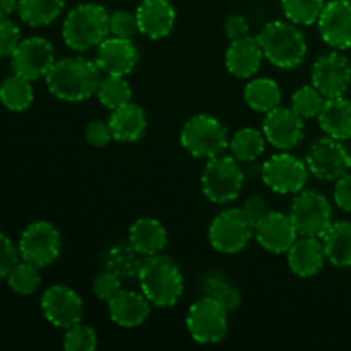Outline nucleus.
<instances>
[{"label":"nucleus","instance_id":"obj_8","mask_svg":"<svg viewBox=\"0 0 351 351\" xmlns=\"http://www.w3.org/2000/svg\"><path fill=\"white\" fill-rule=\"evenodd\" d=\"M290 218L300 237L322 239L332 225V209L321 192L300 191L291 201Z\"/></svg>","mask_w":351,"mask_h":351},{"label":"nucleus","instance_id":"obj_3","mask_svg":"<svg viewBox=\"0 0 351 351\" xmlns=\"http://www.w3.org/2000/svg\"><path fill=\"white\" fill-rule=\"evenodd\" d=\"M110 34V14L98 3H79L67 14L62 36L71 50L88 51Z\"/></svg>","mask_w":351,"mask_h":351},{"label":"nucleus","instance_id":"obj_10","mask_svg":"<svg viewBox=\"0 0 351 351\" xmlns=\"http://www.w3.org/2000/svg\"><path fill=\"white\" fill-rule=\"evenodd\" d=\"M62 239L57 226L50 221H34L23 232L19 240V254L23 261L36 267H47L60 254Z\"/></svg>","mask_w":351,"mask_h":351},{"label":"nucleus","instance_id":"obj_42","mask_svg":"<svg viewBox=\"0 0 351 351\" xmlns=\"http://www.w3.org/2000/svg\"><path fill=\"white\" fill-rule=\"evenodd\" d=\"M113 139L112 129H110L108 122L103 120H93L86 127V141L95 147H103Z\"/></svg>","mask_w":351,"mask_h":351},{"label":"nucleus","instance_id":"obj_11","mask_svg":"<svg viewBox=\"0 0 351 351\" xmlns=\"http://www.w3.org/2000/svg\"><path fill=\"white\" fill-rule=\"evenodd\" d=\"M307 163L287 151L274 154L263 163V182L278 194H298L308 180Z\"/></svg>","mask_w":351,"mask_h":351},{"label":"nucleus","instance_id":"obj_14","mask_svg":"<svg viewBox=\"0 0 351 351\" xmlns=\"http://www.w3.org/2000/svg\"><path fill=\"white\" fill-rule=\"evenodd\" d=\"M351 84V64L339 51H329L312 67V86L324 98L345 96Z\"/></svg>","mask_w":351,"mask_h":351},{"label":"nucleus","instance_id":"obj_31","mask_svg":"<svg viewBox=\"0 0 351 351\" xmlns=\"http://www.w3.org/2000/svg\"><path fill=\"white\" fill-rule=\"evenodd\" d=\"M264 144L266 137L263 132L252 127H245L233 134L228 147L232 149V156L240 163H252L264 153Z\"/></svg>","mask_w":351,"mask_h":351},{"label":"nucleus","instance_id":"obj_15","mask_svg":"<svg viewBox=\"0 0 351 351\" xmlns=\"http://www.w3.org/2000/svg\"><path fill=\"white\" fill-rule=\"evenodd\" d=\"M41 311L55 328L69 329L82 319V300L72 288L55 285L41 297Z\"/></svg>","mask_w":351,"mask_h":351},{"label":"nucleus","instance_id":"obj_37","mask_svg":"<svg viewBox=\"0 0 351 351\" xmlns=\"http://www.w3.org/2000/svg\"><path fill=\"white\" fill-rule=\"evenodd\" d=\"M98 346L96 331L88 324L71 326L64 336V348L67 351H93Z\"/></svg>","mask_w":351,"mask_h":351},{"label":"nucleus","instance_id":"obj_1","mask_svg":"<svg viewBox=\"0 0 351 351\" xmlns=\"http://www.w3.org/2000/svg\"><path fill=\"white\" fill-rule=\"evenodd\" d=\"M101 71L96 60L67 57L55 62L47 74V86L53 96L64 101H84L96 95Z\"/></svg>","mask_w":351,"mask_h":351},{"label":"nucleus","instance_id":"obj_27","mask_svg":"<svg viewBox=\"0 0 351 351\" xmlns=\"http://www.w3.org/2000/svg\"><path fill=\"white\" fill-rule=\"evenodd\" d=\"M326 259L336 267H351V221L341 219L329 226L322 237Z\"/></svg>","mask_w":351,"mask_h":351},{"label":"nucleus","instance_id":"obj_24","mask_svg":"<svg viewBox=\"0 0 351 351\" xmlns=\"http://www.w3.org/2000/svg\"><path fill=\"white\" fill-rule=\"evenodd\" d=\"M113 139L119 143H134L139 141L146 132V113L136 103H127L120 108L113 110L108 119Z\"/></svg>","mask_w":351,"mask_h":351},{"label":"nucleus","instance_id":"obj_7","mask_svg":"<svg viewBox=\"0 0 351 351\" xmlns=\"http://www.w3.org/2000/svg\"><path fill=\"white\" fill-rule=\"evenodd\" d=\"M228 314L230 312L216 298L204 295L189 308V335L201 345L219 343L228 332Z\"/></svg>","mask_w":351,"mask_h":351},{"label":"nucleus","instance_id":"obj_4","mask_svg":"<svg viewBox=\"0 0 351 351\" xmlns=\"http://www.w3.org/2000/svg\"><path fill=\"white\" fill-rule=\"evenodd\" d=\"M263 53L267 60L280 69H295L307 55V41L297 24L290 21L267 23L257 34Z\"/></svg>","mask_w":351,"mask_h":351},{"label":"nucleus","instance_id":"obj_25","mask_svg":"<svg viewBox=\"0 0 351 351\" xmlns=\"http://www.w3.org/2000/svg\"><path fill=\"white\" fill-rule=\"evenodd\" d=\"M321 129L329 137L345 141L351 137V101L345 96L326 98L324 106L317 117Z\"/></svg>","mask_w":351,"mask_h":351},{"label":"nucleus","instance_id":"obj_13","mask_svg":"<svg viewBox=\"0 0 351 351\" xmlns=\"http://www.w3.org/2000/svg\"><path fill=\"white\" fill-rule=\"evenodd\" d=\"M55 48L48 40L40 36H31L21 40L16 51L10 57V67L14 74H19L29 81L47 77L55 64Z\"/></svg>","mask_w":351,"mask_h":351},{"label":"nucleus","instance_id":"obj_40","mask_svg":"<svg viewBox=\"0 0 351 351\" xmlns=\"http://www.w3.org/2000/svg\"><path fill=\"white\" fill-rule=\"evenodd\" d=\"M21 43V29L7 17L0 19V58L12 57L17 45Z\"/></svg>","mask_w":351,"mask_h":351},{"label":"nucleus","instance_id":"obj_12","mask_svg":"<svg viewBox=\"0 0 351 351\" xmlns=\"http://www.w3.org/2000/svg\"><path fill=\"white\" fill-rule=\"evenodd\" d=\"M308 171L319 180H338L351 168L350 151L335 137H321L308 149L305 158Z\"/></svg>","mask_w":351,"mask_h":351},{"label":"nucleus","instance_id":"obj_6","mask_svg":"<svg viewBox=\"0 0 351 351\" xmlns=\"http://www.w3.org/2000/svg\"><path fill=\"white\" fill-rule=\"evenodd\" d=\"M243 180H245V171L240 167V161L233 156L219 154L206 163L201 175V187L209 201L216 204H226L239 197Z\"/></svg>","mask_w":351,"mask_h":351},{"label":"nucleus","instance_id":"obj_21","mask_svg":"<svg viewBox=\"0 0 351 351\" xmlns=\"http://www.w3.org/2000/svg\"><path fill=\"white\" fill-rule=\"evenodd\" d=\"M149 304L144 293L120 290L112 300H108V315L120 328H139L149 317Z\"/></svg>","mask_w":351,"mask_h":351},{"label":"nucleus","instance_id":"obj_45","mask_svg":"<svg viewBox=\"0 0 351 351\" xmlns=\"http://www.w3.org/2000/svg\"><path fill=\"white\" fill-rule=\"evenodd\" d=\"M242 209L247 215V218H249L254 225H256V223L267 213L266 201H264V197H261V195H250V197H247Z\"/></svg>","mask_w":351,"mask_h":351},{"label":"nucleus","instance_id":"obj_35","mask_svg":"<svg viewBox=\"0 0 351 351\" xmlns=\"http://www.w3.org/2000/svg\"><path fill=\"white\" fill-rule=\"evenodd\" d=\"M38 269H40V267H36L31 263H26V261L17 263L16 266L12 267V271L7 274V283H9V287L12 288L16 293L33 295L41 283V276Z\"/></svg>","mask_w":351,"mask_h":351},{"label":"nucleus","instance_id":"obj_18","mask_svg":"<svg viewBox=\"0 0 351 351\" xmlns=\"http://www.w3.org/2000/svg\"><path fill=\"white\" fill-rule=\"evenodd\" d=\"M319 33L322 40L336 50L351 48V2L331 0L319 16Z\"/></svg>","mask_w":351,"mask_h":351},{"label":"nucleus","instance_id":"obj_22","mask_svg":"<svg viewBox=\"0 0 351 351\" xmlns=\"http://www.w3.org/2000/svg\"><path fill=\"white\" fill-rule=\"evenodd\" d=\"M263 48H261L257 36H243L230 43L225 55V65L228 72L235 77L249 79L259 71L263 64Z\"/></svg>","mask_w":351,"mask_h":351},{"label":"nucleus","instance_id":"obj_19","mask_svg":"<svg viewBox=\"0 0 351 351\" xmlns=\"http://www.w3.org/2000/svg\"><path fill=\"white\" fill-rule=\"evenodd\" d=\"M95 60L99 71L105 72L106 75L125 77L136 69L139 55H137L132 40L110 36L98 45Z\"/></svg>","mask_w":351,"mask_h":351},{"label":"nucleus","instance_id":"obj_16","mask_svg":"<svg viewBox=\"0 0 351 351\" xmlns=\"http://www.w3.org/2000/svg\"><path fill=\"white\" fill-rule=\"evenodd\" d=\"M254 237L267 252L287 254L298 239V232L290 215L281 211H267L254 225Z\"/></svg>","mask_w":351,"mask_h":351},{"label":"nucleus","instance_id":"obj_38","mask_svg":"<svg viewBox=\"0 0 351 351\" xmlns=\"http://www.w3.org/2000/svg\"><path fill=\"white\" fill-rule=\"evenodd\" d=\"M139 33V24H137L136 12L120 9L110 16V34L117 38H125L132 40Z\"/></svg>","mask_w":351,"mask_h":351},{"label":"nucleus","instance_id":"obj_46","mask_svg":"<svg viewBox=\"0 0 351 351\" xmlns=\"http://www.w3.org/2000/svg\"><path fill=\"white\" fill-rule=\"evenodd\" d=\"M17 2L19 0H0V19L10 16L17 9Z\"/></svg>","mask_w":351,"mask_h":351},{"label":"nucleus","instance_id":"obj_29","mask_svg":"<svg viewBox=\"0 0 351 351\" xmlns=\"http://www.w3.org/2000/svg\"><path fill=\"white\" fill-rule=\"evenodd\" d=\"M33 86L29 79L19 74L5 77L0 84V101L10 112H24L33 103Z\"/></svg>","mask_w":351,"mask_h":351},{"label":"nucleus","instance_id":"obj_32","mask_svg":"<svg viewBox=\"0 0 351 351\" xmlns=\"http://www.w3.org/2000/svg\"><path fill=\"white\" fill-rule=\"evenodd\" d=\"M96 95H98L99 103L113 112V110L130 103L132 89L122 75H106V77H101Z\"/></svg>","mask_w":351,"mask_h":351},{"label":"nucleus","instance_id":"obj_23","mask_svg":"<svg viewBox=\"0 0 351 351\" xmlns=\"http://www.w3.org/2000/svg\"><path fill=\"white\" fill-rule=\"evenodd\" d=\"M291 273L300 278H311L322 269L326 261L324 245L315 237H300L287 252Z\"/></svg>","mask_w":351,"mask_h":351},{"label":"nucleus","instance_id":"obj_28","mask_svg":"<svg viewBox=\"0 0 351 351\" xmlns=\"http://www.w3.org/2000/svg\"><path fill=\"white\" fill-rule=\"evenodd\" d=\"M243 98L252 110L267 113L281 105V89L273 79L257 77L245 86Z\"/></svg>","mask_w":351,"mask_h":351},{"label":"nucleus","instance_id":"obj_34","mask_svg":"<svg viewBox=\"0 0 351 351\" xmlns=\"http://www.w3.org/2000/svg\"><path fill=\"white\" fill-rule=\"evenodd\" d=\"M202 290H204V295L216 298L228 312H235L242 304L240 291L230 281H226L221 274H213V276L206 278Z\"/></svg>","mask_w":351,"mask_h":351},{"label":"nucleus","instance_id":"obj_20","mask_svg":"<svg viewBox=\"0 0 351 351\" xmlns=\"http://www.w3.org/2000/svg\"><path fill=\"white\" fill-rule=\"evenodd\" d=\"M136 17L139 33L149 40H161L171 33L177 14L168 0H143L136 9Z\"/></svg>","mask_w":351,"mask_h":351},{"label":"nucleus","instance_id":"obj_33","mask_svg":"<svg viewBox=\"0 0 351 351\" xmlns=\"http://www.w3.org/2000/svg\"><path fill=\"white\" fill-rule=\"evenodd\" d=\"M324 5V0H281L283 14L297 26H311L317 23Z\"/></svg>","mask_w":351,"mask_h":351},{"label":"nucleus","instance_id":"obj_47","mask_svg":"<svg viewBox=\"0 0 351 351\" xmlns=\"http://www.w3.org/2000/svg\"><path fill=\"white\" fill-rule=\"evenodd\" d=\"M350 158H351V149H350Z\"/></svg>","mask_w":351,"mask_h":351},{"label":"nucleus","instance_id":"obj_36","mask_svg":"<svg viewBox=\"0 0 351 351\" xmlns=\"http://www.w3.org/2000/svg\"><path fill=\"white\" fill-rule=\"evenodd\" d=\"M326 98L314 86H302L291 96V108L302 119H314L319 117Z\"/></svg>","mask_w":351,"mask_h":351},{"label":"nucleus","instance_id":"obj_9","mask_svg":"<svg viewBox=\"0 0 351 351\" xmlns=\"http://www.w3.org/2000/svg\"><path fill=\"white\" fill-rule=\"evenodd\" d=\"M209 242L221 254H237L249 245L254 237V223L242 208L219 213L209 225Z\"/></svg>","mask_w":351,"mask_h":351},{"label":"nucleus","instance_id":"obj_17","mask_svg":"<svg viewBox=\"0 0 351 351\" xmlns=\"http://www.w3.org/2000/svg\"><path fill=\"white\" fill-rule=\"evenodd\" d=\"M293 108H278L266 113L263 123V134L269 144L276 149L290 151L304 139V122Z\"/></svg>","mask_w":351,"mask_h":351},{"label":"nucleus","instance_id":"obj_43","mask_svg":"<svg viewBox=\"0 0 351 351\" xmlns=\"http://www.w3.org/2000/svg\"><path fill=\"white\" fill-rule=\"evenodd\" d=\"M335 202L339 209L351 213V173H345L336 180Z\"/></svg>","mask_w":351,"mask_h":351},{"label":"nucleus","instance_id":"obj_26","mask_svg":"<svg viewBox=\"0 0 351 351\" xmlns=\"http://www.w3.org/2000/svg\"><path fill=\"white\" fill-rule=\"evenodd\" d=\"M167 230L158 219L141 218L130 226L129 245H132L141 256L160 254L167 245Z\"/></svg>","mask_w":351,"mask_h":351},{"label":"nucleus","instance_id":"obj_2","mask_svg":"<svg viewBox=\"0 0 351 351\" xmlns=\"http://www.w3.org/2000/svg\"><path fill=\"white\" fill-rule=\"evenodd\" d=\"M137 278L144 297L156 307H173L184 293L180 267L161 252L146 256L137 271Z\"/></svg>","mask_w":351,"mask_h":351},{"label":"nucleus","instance_id":"obj_41","mask_svg":"<svg viewBox=\"0 0 351 351\" xmlns=\"http://www.w3.org/2000/svg\"><path fill=\"white\" fill-rule=\"evenodd\" d=\"M19 249H16L12 240L0 232V280L7 278L12 267L19 263Z\"/></svg>","mask_w":351,"mask_h":351},{"label":"nucleus","instance_id":"obj_5","mask_svg":"<svg viewBox=\"0 0 351 351\" xmlns=\"http://www.w3.org/2000/svg\"><path fill=\"white\" fill-rule=\"evenodd\" d=\"M180 143L192 156L211 160L230 146L228 130L218 119L201 113L191 117L182 127Z\"/></svg>","mask_w":351,"mask_h":351},{"label":"nucleus","instance_id":"obj_30","mask_svg":"<svg viewBox=\"0 0 351 351\" xmlns=\"http://www.w3.org/2000/svg\"><path fill=\"white\" fill-rule=\"evenodd\" d=\"M64 0H19L17 12L27 26L40 27L53 23L64 10Z\"/></svg>","mask_w":351,"mask_h":351},{"label":"nucleus","instance_id":"obj_44","mask_svg":"<svg viewBox=\"0 0 351 351\" xmlns=\"http://www.w3.org/2000/svg\"><path fill=\"white\" fill-rule=\"evenodd\" d=\"M225 34L230 41L240 40V38L249 34V23L240 14H232L225 21Z\"/></svg>","mask_w":351,"mask_h":351},{"label":"nucleus","instance_id":"obj_39","mask_svg":"<svg viewBox=\"0 0 351 351\" xmlns=\"http://www.w3.org/2000/svg\"><path fill=\"white\" fill-rule=\"evenodd\" d=\"M122 290L120 276L112 269H105L93 280V291L99 300H112L119 291Z\"/></svg>","mask_w":351,"mask_h":351}]
</instances>
